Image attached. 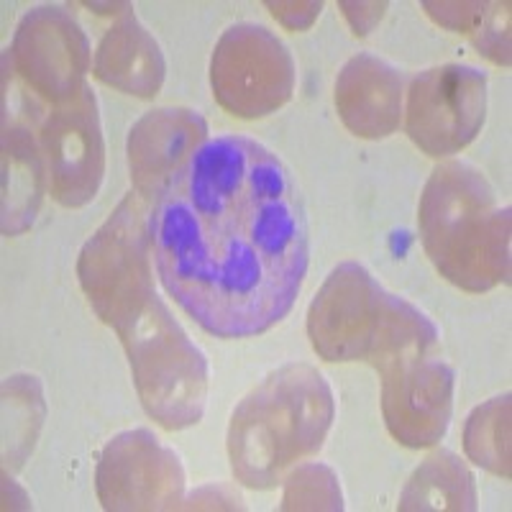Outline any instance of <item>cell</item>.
Instances as JSON below:
<instances>
[{"instance_id":"cell-1","label":"cell","mask_w":512,"mask_h":512,"mask_svg":"<svg viewBox=\"0 0 512 512\" xmlns=\"http://www.w3.org/2000/svg\"><path fill=\"white\" fill-rule=\"evenodd\" d=\"M152 249L167 295L205 333H267L287 318L308 274L300 187L251 136H213L152 205Z\"/></svg>"},{"instance_id":"cell-2","label":"cell","mask_w":512,"mask_h":512,"mask_svg":"<svg viewBox=\"0 0 512 512\" xmlns=\"http://www.w3.org/2000/svg\"><path fill=\"white\" fill-rule=\"evenodd\" d=\"M336 418L328 379L310 364H285L236 405L228 461L236 482L272 489L297 461L318 454Z\"/></svg>"},{"instance_id":"cell-3","label":"cell","mask_w":512,"mask_h":512,"mask_svg":"<svg viewBox=\"0 0 512 512\" xmlns=\"http://www.w3.org/2000/svg\"><path fill=\"white\" fill-rule=\"evenodd\" d=\"M418 231L441 277L482 295L510 285V208H500L495 187L469 162H443L420 195Z\"/></svg>"},{"instance_id":"cell-4","label":"cell","mask_w":512,"mask_h":512,"mask_svg":"<svg viewBox=\"0 0 512 512\" xmlns=\"http://www.w3.org/2000/svg\"><path fill=\"white\" fill-rule=\"evenodd\" d=\"M436 323L405 297L384 292L367 359L382 379V418L400 446L431 448L454 415L456 374L438 354Z\"/></svg>"},{"instance_id":"cell-5","label":"cell","mask_w":512,"mask_h":512,"mask_svg":"<svg viewBox=\"0 0 512 512\" xmlns=\"http://www.w3.org/2000/svg\"><path fill=\"white\" fill-rule=\"evenodd\" d=\"M146 415L164 431H185L203 420L208 359L154 292L144 308L116 328Z\"/></svg>"},{"instance_id":"cell-6","label":"cell","mask_w":512,"mask_h":512,"mask_svg":"<svg viewBox=\"0 0 512 512\" xmlns=\"http://www.w3.org/2000/svg\"><path fill=\"white\" fill-rule=\"evenodd\" d=\"M152 259V203L128 192L77 256L82 295L113 331L157 292Z\"/></svg>"},{"instance_id":"cell-7","label":"cell","mask_w":512,"mask_h":512,"mask_svg":"<svg viewBox=\"0 0 512 512\" xmlns=\"http://www.w3.org/2000/svg\"><path fill=\"white\" fill-rule=\"evenodd\" d=\"M295 59L262 24L228 26L210 54V90L233 118L256 121L277 113L295 93Z\"/></svg>"},{"instance_id":"cell-8","label":"cell","mask_w":512,"mask_h":512,"mask_svg":"<svg viewBox=\"0 0 512 512\" xmlns=\"http://www.w3.org/2000/svg\"><path fill=\"white\" fill-rule=\"evenodd\" d=\"M487 85V72L472 64L418 72L405 90V134L433 159L464 152L487 121Z\"/></svg>"},{"instance_id":"cell-9","label":"cell","mask_w":512,"mask_h":512,"mask_svg":"<svg viewBox=\"0 0 512 512\" xmlns=\"http://www.w3.org/2000/svg\"><path fill=\"white\" fill-rule=\"evenodd\" d=\"M185 482L180 456L149 428L113 436L95 464V492L111 512L180 510Z\"/></svg>"},{"instance_id":"cell-10","label":"cell","mask_w":512,"mask_h":512,"mask_svg":"<svg viewBox=\"0 0 512 512\" xmlns=\"http://www.w3.org/2000/svg\"><path fill=\"white\" fill-rule=\"evenodd\" d=\"M6 59L18 80L47 103L75 98L88 82L90 41L64 6H36L16 26Z\"/></svg>"},{"instance_id":"cell-11","label":"cell","mask_w":512,"mask_h":512,"mask_svg":"<svg viewBox=\"0 0 512 512\" xmlns=\"http://www.w3.org/2000/svg\"><path fill=\"white\" fill-rule=\"evenodd\" d=\"M49 172V195L62 208L93 203L105 177V141L98 95L90 85L54 105L39 126Z\"/></svg>"},{"instance_id":"cell-12","label":"cell","mask_w":512,"mask_h":512,"mask_svg":"<svg viewBox=\"0 0 512 512\" xmlns=\"http://www.w3.org/2000/svg\"><path fill=\"white\" fill-rule=\"evenodd\" d=\"M382 300V285L367 267L338 264L308 310V338L315 354L331 364L367 359Z\"/></svg>"},{"instance_id":"cell-13","label":"cell","mask_w":512,"mask_h":512,"mask_svg":"<svg viewBox=\"0 0 512 512\" xmlns=\"http://www.w3.org/2000/svg\"><path fill=\"white\" fill-rule=\"evenodd\" d=\"M3 75V236H21L34 226L49 192L47 157L34 126V105L24 100L11 62Z\"/></svg>"},{"instance_id":"cell-14","label":"cell","mask_w":512,"mask_h":512,"mask_svg":"<svg viewBox=\"0 0 512 512\" xmlns=\"http://www.w3.org/2000/svg\"><path fill=\"white\" fill-rule=\"evenodd\" d=\"M208 141V121L200 111L167 105L144 113L126 141L128 172L136 195L157 203L167 182Z\"/></svg>"},{"instance_id":"cell-15","label":"cell","mask_w":512,"mask_h":512,"mask_svg":"<svg viewBox=\"0 0 512 512\" xmlns=\"http://www.w3.org/2000/svg\"><path fill=\"white\" fill-rule=\"evenodd\" d=\"M408 82L395 64L377 54L361 52L341 67L333 100L341 123L359 139L379 141L402 123Z\"/></svg>"},{"instance_id":"cell-16","label":"cell","mask_w":512,"mask_h":512,"mask_svg":"<svg viewBox=\"0 0 512 512\" xmlns=\"http://www.w3.org/2000/svg\"><path fill=\"white\" fill-rule=\"evenodd\" d=\"M93 75L108 88L134 98L152 100L159 95L167 62L157 39L134 11L116 18V24L103 34L93 57Z\"/></svg>"},{"instance_id":"cell-17","label":"cell","mask_w":512,"mask_h":512,"mask_svg":"<svg viewBox=\"0 0 512 512\" xmlns=\"http://www.w3.org/2000/svg\"><path fill=\"white\" fill-rule=\"evenodd\" d=\"M479 507L477 479L472 469L448 448L425 456L402 489L397 510H454L474 512Z\"/></svg>"},{"instance_id":"cell-18","label":"cell","mask_w":512,"mask_h":512,"mask_svg":"<svg viewBox=\"0 0 512 512\" xmlns=\"http://www.w3.org/2000/svg\"><path fill=\"white\" fill-rule=\"evenodd\" d=\"M47 402L39 377L13 374L3 382V469L18 472L34 454Z\"/></svg>"},{"instance_id":"cell-19","label":"cell","mask_w":512,"mask_h":512,"mask_svg":"<svg viewBox=\"0 0 512 512\" xmlns=\"http://www.w3.org/2000/svg\"><path fill=\"white\" fill-rule=\"evenodd\" d=\"M464 454L484 472L510 482V395L492 397L472 410L464 423Z\"/></svg>"},{"instance_id":"cell-20","label":"cell","mask_w":512,"mask_h":512,"mask_svg":"<svg viewBox=\"0 0 512 512\" xmlns=\"http://www.w3.org/2000/svg\"><path fill=\"white\" fill-rule=\"evenodd\" d=\"M282 510H331L341 512L346 507L341 479L331 466L310 461L297 466L282 479Z\"/></svg>"},{"instance_id":"cell-21","label":"cell","mask_w":512,"mask_h":512,"mask_svg":"<svg viewBox=\"0 0 512 512\" xmlns=\"http://www.w3.org/2000/svg\"><path fill=\"white\" fill-rule=\"evenodd\" d=\"M469 39L489 62L510 67V3H487L482 24Z\"/></svg>"},{"instance_id":"cell-22","label":"cell","mask_w":512,"mask_h":512,"mask_svg":"<svg viewBox=\"0 0 512 512\" xmlns=\"http://www.w3.org/2000/svg\"><path fill=\"white\" fill-rule=\"evenodd\" d=\"M423 11L436 21L443 29L454 31V34H474L482 24L487 3H451V0H425Z\"/></svg>"},{"instance_id":"cell-23","label":"cell","mask_w":512,"mask_h":512,"mask_svg":"<svg viewBox=\"0 0 512 512\" xmlns=\"http://www.w3.org/2000/svg\"><path fill=\"white\" fill-rule=\"evenodd\" d=\"M264 6L269 8L277 21L285 26L287 31H308L310 26L318 21L320 11H323V3L320 0H290V3H274V0H267Z\"/></svg>"},{"instance_id":"cell-24","label":"cell","mask_w":512,"mask_h":512,"mask_svg":"<svg viewBox=\"0 0 512 512\" xmlns=\"http://www.w3.org/2000/svg\"><path fill=\"white\" fill-rule=\"evenodd\" d=\"M338 8H341V13H344V18L349 21L351 31L356 36H369L377 29L390 3H349V0H341Z\"/></svg>"},{"instance_id":"cell-25","label":"cell","mask_w":512,"mask_h":512,"mask_svg":"<svg viewBox=\"0 0 512 512\" xmlns=\"http://www.w3.org/2000/svg\"><path fill=\"white\" fill-rule=\"evenodd\" d=\"M180 510H244V500L226 487H203Z\"/></svg>"},{"instance_id":"cell-26","label":"cell","mask_w":512,"mask_h":512,"mask_svg":"<svg viewBox=\"0 0 512 512\" xmlns=\"http://www.w3.org/2000/svg\"><path fill=\"white\" fill-rule=\"evenodd\" d=\"M3 502H6V505H3L6 510H29L31 507L29 495L18 487V482L11 477L8 469H3Z\"/></svg>"}]
</instances>
